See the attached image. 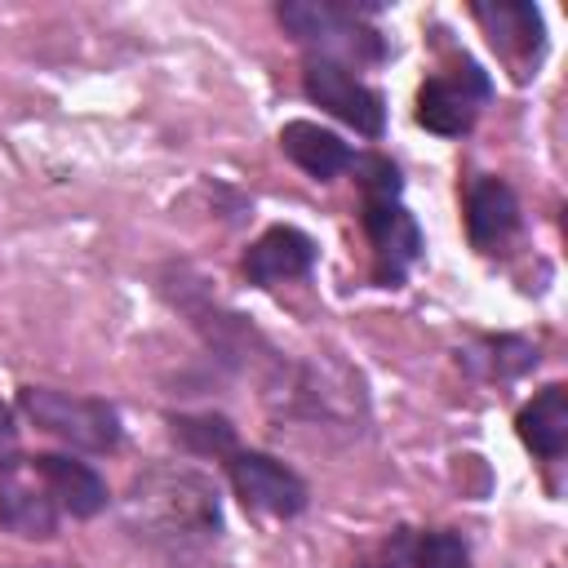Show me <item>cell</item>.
Wrapping results in <instances>:
<instances>
[{
    "mask_svg": "<svg viewBox=\"0 0 568 568\" xmlns=\"http://www.w3.org/2000/svg\"><path fill=\"white\" fill-rule=\"evenodd\" d=\"M124 519L146 546H155L173 559L204 550L222 532L217 488L209 475H200L191 466L142 470L124 497Z\"/></svg>",
    "mask_w": 568,
    "mask_h": 568,
    "instance_id": "cell-1",
    "label": "cell"
},
{
    "mask_svg": "<svg viewBox=\"0 0 568 568\" xmlns=\"http://www.w3.org/2000/svg\"><path fill=\"white\" fill-rule=\"evenodd\" d=\"M280 22L284 31L297 40V44H311L315 58H328V62H382L386 58V44L382 36L359 22L355 9L346 4H333V0H284L280 9Z\"/></svg>",
    "mask_w": 568,
    "mask_h": 568,
    "instance_id": "cell-2",
    "label": "cell"
},
{
    "mask_svg": "<svg viewBox=\"0 0 568 568\" xmlns=\"http://www.w3.org/2000/svg\"><path fill=\"white\" fill-rule=\"evenodd\" d=\"M22 413L49 430L53 439H62L67 448L80 453H111L120 444V417L106 399H89V395H67L53 386H22L18 395Z\"/></svg>",
    "mask_w": 568,
    "mask_h": 568,
    "instance_id": "cell-3",
    "label": "cell"
},
{
    "mask_svg": "<svg viewBox=\"0 0 568 568\" xmlns=\"http://www.w3.org/2000/svg\"><path fill=\"white\" fill-rule=\"evenodd\" d=\"M302 89L315 106H324L328 115H337L342 124H351L364 138H382L386 129V102L377 89H368L351 67L328 62V58H311L302 71Z\"/></svg>",
    "mask_w": 568,
    "mask_h": 568,
    "instance_id": "cell-4",
    "label": "cell"
},
{
    "mask_svg": "<svg viewBox=\"0 0 568 568\" xmlns=\"http://www.w3.org/2000/svg\"><path fill=\"white\" fill-rule=\"evenodd\" d=\"M226 475H231L235 497L248 510H262V515H275V519H293L311 501L306 479L297 470H288L284 462H275L271 453H253V448L244 453V448H235L226 457Z\"/></svg>",
    "mask_w": 568,
    "mask_h": 568,
    "instance_id": "cell-5",
    "label": "cell"
},
{
    "mask_svg": "<svg viewBox=\"0 0 568 568\" xmlns=\"http://www.w3.org/2000/svg\"><path fill=\"white\" fill-rule=\"evenodd\" d=\"M484 98H488V75L475 62H462L457 75H430L417 89V124L439 138H462L475 124Z\"/></svg>",
    "mask_w": 568,
    "mask_h": 568,
    "instance_id": "cell-6",
    "label": "cell"
},
{
    "mask_svg": "<svg viewBox=\"0 0 568 568\" xmlns=\"http://www.w3.org/2000/svg\"><path fill=\"white\" fill-rule=\"evenodd\" d=\"M364 231L377 253V280L395 288L422 257V231L413 213L399 204V195H364Z\"/></svg>",
    "mask_w": 568,
    "mask_h": 568,
    "instance_id": "cell-7",
    "label": "cell"
},
{
    "mask_svg": "<svg viewBox=\"0 0 568 568\" xmlns=\"http://www.w3.org/2000/svg\"><path fill=\"white\" fill-rule=\"evenodd\" d=\"M0 528L27 541H49L58 537V501L49 488L36 479V470L22 462L0 466Z\"/></svg>",
    "mask_w": 568,
    "mask_h": 568,
    "instance_id": "cell-8",
    "label": "cell"
},
{
    "mask_svg": "<svg viewBox=\"0 0 568 568\" xmlns=\"http://www.w3.org/2000/svg\"><path fill=\"white\" fill-rule=\"evenodd\" d=\"M311 266H315V240L297 226H271L244 253V275L257 288L302 280V275H311Z\"/></svg>",
    "mask_w": 568,
    "mask_h": 568,
    "instance_id": "cell-9",
    "label": "cell"
},
{
    "mask_svg": "<svg viewBox=\"0 0 568 568\" xmlns=\"http://www.w3.org/2000/svg\"><path fill=\"white\" fill-rule=\"evenodd\" d=\"M27 466L49 488V497L58 501V510H67L75 519H93L98 510H106V497L111 493H106V479L93 466H84L75 457H62V453H40Z\"/></svg>",
    "mask_w": 568,
    "mask_h": 568,
    "instance_id": "cell-10",
    "label": "cell"
},
{
    "mask_svg": "<svg viewBox=\"0 0 568 568\" xmlns=\"http://www.w3.org/2000/svg\"><path fill=\"white\" fill-rule=\"evenodd\" d=\"M519 226V200L501 178H479L466 191V235L479 253H497Z\"/></svg>",
    "mask_w": 568,
    "mask_h": 568,
    "instance_id": "cell-11",
    "label": "cell"
},
{
    "mask_svg": "<svg viewBox=\"0 0 568 568\" xmlns=\"http://www.w3.org/2000/svg\"><path fill=\"white\" fill-rule=\"evenodd\" d=\"M280 146H284V155H288L302 173H311L315 182H333V178L346 173L351 160H355L351 142H342L333 129H320V124H311V120H288V124L280 129Z\"/></svg>",
    "mask_w": 568,
    "mask_h": 568,
    "instance_id": "cell-12",
    "label": "cell"
},
{
    "mask_svg": "<svg viewBox=\"0 0 568 568\" xmlns=\"http://www.w3.org/2000/svg\"><path fill=\"white\" fill-rule=\"evenodd\" d=\"M515 426H519V439H524L537 457L555 462V457L568 448V390H564L559 382H555V386H541V390L519 408Z\"/></svg>",
    "mask_w": 568,
    "mask_h": 568,
    "instance_id": "cell-13",
    "label": "cell"
},
{
    "mask_svg": "<svg viewBox=\"0 0 568 568\" xmlns=\"http://www.w3.org/2000/svg\"><path fill=\"white\" fill-rule=\"evenodd\" d=\"M470 13L484 22V31H488L497 53H506L515 62L537 58V49H541V13L532 4H475Z\"/></svg>",
    "mask_w": 568,
    "mask_h": 568,
    "instance_id": "cell-14",
    "label": "cell"
},
{
    "mask_svg": "<svg viewBox=\"0 0 568 568\" xmlns=\"http://www.w3.org/2000/svg\"><path fill=\"white\" fill-rule=\"evenodd\" d=\"M173 439L186 453H200V457H231L235 453V426L226 417H217V413L173 417Z\"/></svg>",
    "mask_w": 568,
    "mask_h": 568,
    "instance_id": "cell-15",
    "label": "cell"
},
{
    "mask_svg": "<svg viewBox=\"0 0 568 568\" xmlns=\"http://www.w3.org/2000/svg\"><path fill=\"white\" fill-rule=\"evenodd\" d=\"M413 568H470V550L457 532L435 528L413 541Z\"/></svg>",
    "mask_w": 568,
    "mask_h": 568,
    "instance_id": "cell-16",
    "label": "cell"
},
{
    "mask_svg": "<svg viewBox=\"0 0 568 568\" xmlns=\"http://www.w3.org/2000/svg\"><path fill=\"white\" fill-rule=\"evenodd\" d=\"M13 444H18V430H13V413L0 404V466L13 462Z\"/></svg>",
    "mask_w": 568,
    "mask_h": 568,
    "instance_id": "cell-17",
    "label": "cell"
},
{
    "mask_svg": "<svg viewBox=\"0 0 568 568\" xmlns=\"http://www.w3.org/2000/svg\"><path fill=\"white\" fill-rule=\"evenodd\" d=\"M359 568H390V564H359Z\"/></svg>",
    "mask_w": 568,
    "mask_h": 568,
    "instance_id": "cell-18",
    "label": "cell"
}]
</instances>
